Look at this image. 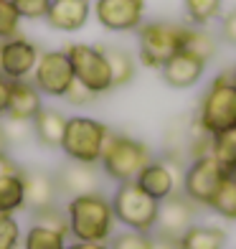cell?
I'll list each match as a JSON object with an SVG mask.
<instances>
[{
  "label": "cell",
  "mask_w": 236,
  "mask_h": 249,
  "mask_svg": "<svg viewBox=\"0 0 236 249\" xmlns=\"http://www.w3.org/2000/svg\"><path fill=\"white\" fill-rule=\"evenodd\" d=\"M223 10V0H183V13L188 26L196 28H206L213 20L221 18Z\"/></svg>",
  "instance_id": "obj_23"
},
{
  "label": "cell",
  "mask_w": 236,
  "mask_h": 249,
  "mask_svg": "<svg viewBox=\"0 0 236 249\" xmlns=\"http://www.w3.org/2000/svg\"><path fill=\"white\" fill-rule=\"evenodd\" d=\"M145 0H94L92 16L112 33H130L145 23Z\"/></svg>",
  "instance_id": "obj_11"
},
{
  "label": "cell",
  "mask_w": 236,
  "mask_h": 249,
  "mask_svg": "<svg viewBox=\"0 0 236 249\" xmlns=\"http://www.w3.org/2000/svg\"><path fill=\"white\" fill-rule=\"evenodd\" d=\"M8 138H5V130H3V122H0V153H8Z\"/></svg>",
  "instance_id": "obj_40"
},
{
  "label": "cell",
  "mask_w": 236,
  "mask_h": 249,
  "mask_svg": "<svg viewBox=\"0 0 236 249\" xmlns=\"http://www.w3.org/2000/svg\"><path fill=\"white\" fill-rule=\"evenodd\" d=\"M183 51L193 53V56H198V59H203V61L208 64L213 56H216L219 43H216V36H213L208 28H196V26H190Z\"/></svg>",
  "instance_id": "obj_26"
},
{
  "label": "cell",
  "mask_w": 236,
  "mask_h": 249,
  "mask_svg": "<svg viewBox=\"0 0 236 249\" xmlns=\"http://www.w3.org/2000/svg\"><path fill=\"white\" fill-rule=\"evenodd\" d=\"M152 160L150 148L142 140H135L125 132H109L99 168L115 183H127L140 176V171Z\"/></svg>",
  "instance_id": "obj_3"
},
{
  "label": "cell",
  "mask_w": 236,
  "mask_h": 249,
  "mask_svg": "<svg viewBox=\"0 0 236 249\" xmlns=\"http://www.w3.org/2000/svg\"><path fill=\"white\" fill-rule=\"evenodd\" d=\"M0 122H3V130H5L8 142H23V140H28L31 135H33L31 122H20V120H10V117L0 120Z\"/></svg>",
  "instance_id": "obj_33"
},
{
  "label": "cell",
  "mask_w": 236,
  "mask_h": 249,
  "mask_svg": "<svg viewBox=\"0 0 236 249\" xmlns=\"http://www.w3.org/2000/svg\"><path fill=\"white\" fill-rule=\"evenodd\" d=\"M66 122H69V117H66L61 109L43 107L38 115L31 120L33 138H36L43 148H61V140H64V132H66Z\"/></svg>",
  "instance_id": "obj_19"
},
{
  "label": "cell",
  "mask_w": 236,
  "mask_h": 249,
  "mask_svg": "<svg viewBox=\"0 0 236 249\" xmlns=\"http://www.w3.org/2000/svg\"><path fill=\"white\" fill-rule=\"evenodd\" d=\"M196 122L206 135H219L229 127H236V82L231 71L219 74L198 102Z\"/></svg>",
  "instance_id": "obj_2"
},
{
  "label": "cell",
  "mask_w": 236,
  "mask_h": 249,
  "mask_svg": "<svg viewBox=\"0 0 236 249\" xmlns=\"http://www.w3.org/2000/svg\"><path fill=\"white\" fill-rule=\"evenodd\" d=\"M109 132L112 130L104 122H99L94 117H84V115H74L66 122L61 150L69 160L86 163V165H99Z\"/></svg>",
  "instance_id": "obj_5"
},
{
  "label": "cell",
  "mask_w": 236,
  "mask_h": 249,
  "mask_svg": "<svg viewBox=\"0 0 236 249\" xmlns=\"http://www.w3.org/2000/svg\"><path fill=\"white\" fill-rule=\"evenodd\" d=\"M64 99L69 102V105H74V107H84V105H92V102L97 99V94L92 92V89H86L82 82H71V87L66 89V94H64Z\"/></svg>",
  "instance_id": "obj_34"
},
{
  "label": "cell",
  "mask_w": 236,
  "mask_h": 249,
  "mask_svg": "<svg viewBox=\"0 0 236 249\" xmlns=\"http://www.w3.org/2000/svg\"><path fill=\"white\" fill-rule=\"evenodd\" d=\"M203 71H206V61L193 56V53H188V51H178L173 59H168L160 66L163 82L173 89L196 87L201 82V76H203Z\"/></svg>",
  "instance_id": "obj_17"
},
{
  "label": "cell",
  "mask_w": 236,
  "mask_h": 249,
  "mask_svg": "<svg viewBox=\"0 0 236 249\" xmlns=\"http://www.w3.org/2000/svg\"><path fill=\"white\" fill-rule=\"evenodd\" d=\"M66 226L74 242H102L107 244L115 234V211L112 201L97 191V194L74 196L66 201Z\"/></svg>",
  "instance_id": "obj_1"
},
{
  "label": "cell",
  "mask_w": 236,
  "mask_h": 249,
  "mask_svg": "<svg viewBox=\"0 0 236 249\" xmlns=\"http://www.w3.org/2000/svg\"><path fill=\"white\" fill-rule=\"evenodd\" d=\"M109 201H112V211H115L117 224L127 226L132 231H145V234H150L155 229L160 201H155L150 194H145L135 180L117 183V191Z\"/></svg>",
  "instance_id": "obj_6"
},
{
  "label": "cell",
  "mask_w": 236,
  "mask_h": 249,
  "mask_svg": "<svg viewBox=\"0 0 236 249\" xmlns=\"http://www.w3.org/2000/svg\"><path fill=\"white\" fill-rule=\"evenodd\" d=\"M23 171V168H20ZM18 211H26V196H23V176H3L0 178V213L16 216Z\"/></svg>",
  "instance_id": "obj_21"
},
{
  "label": "cell",
  "mask_w": 236,
  "mask_h": 249,
  "mask_svg": "<svg viewBox=\"0 0 236 249\" xmlns=\"http://www.w3.org/2000/svg\"><path fill=\"white\" fill-rule=\"evenodd\" d=\"M33 224H41V226H49V229H56V231H64L69 236V226H66V211L59 209V203L51 209H43L38 213H33Z\"/></svg>",
  "instance_id": "obj_31"
},
{
  "label": "cell",
  "mask_w": 236,
  "mask_h": 249,
  "mask_svg": "<svg viewBox=\"0 0 236 249\" xmlns=\"http://www.w3.org/2000/svg\"><path fill=\"white\" fill-rule=\"evenodd\" d=\"M13 173H20V165L8 153H0V178H3V176H13Z\"/></svg>",
  "instance_id": "obj_37"
},
{
  "label": "cell",
  "mask_w": 236,
  "mask_h": 249,
  "mask_svg": "<svg viewBox=\"0 0 236 249\" xmlns=\"http://www.w3.org/2000/svg\"><path fill=\"white\" fill-rule=\"evenodd\" d=\"M150 249H178V242L175 239H168V236H163V234H155Z\"/></svg>",
  "instance_id": "obj_38"
},
{
  "label": "cell",
  "mask_w": 236,
  "mask_h": 249,
  "mask_svg": "<svg viewBox=\"0 0 236 249\" xmlns=\"http://www.w3.org/2000/svg\"><path fill=\"white\" fill-rule=\"evenodd\" d=\"M13 5L18 8L23 20H41V18H46L51 0H13Z\"/></svg>",
  "instance_id": "obj_32"
},
{
  "label": "cell",
  "mask_w": 236,
  "mask_h": 249,
  "mask_svg": "<svg viewBox=\"0 0 236 249\" xmlns=\"http://www.w3.org/2000/svg\"><path fill=\"white\" fill-rule=\"evenodd\" d=\"M231 76H234V82H236V66H234V69H231Z\"/></svg>",
  "instance_id": "obj_42"
},
{
  "label": "cell",
  "mask_w": 236,
  "mask_h": 249,
  "mask_svg": "<svg viewBox=\"0 0 236 249\" xmlns=\"http://www.w3.org/2000/svg\"><path fill=\"white\" fill-rule=\"evenodd\" d=\"M196 203L185 198L181 191L173 196H168L165 201H160L157 209V221H155V234H163L168 239H181V236L196 224Z\"/></svg>",
  "instance_id": "obj_12"
},
{
  "label": "cell",
  "mask_w": 236,
  "mask_h": 249,
  "mask_svg": "<svg viewBox=\"0 0 236 249\" xmlns=\"http://www.w3.org/2000/svg\"><path fill=\"white\" fill-rule=\"evenodd\" d=\"M53 178H56V186H59V194H64L66 198L102 191V176H99L97 165L66 160Z\"/></svg>",
  "instance_id": "obj_14"
},
{
  "label": "cell",
  "mask_w": 236,
  "mask_h": 249,
  "mask_svg": "<svg viewBox=\"0 0 236 249\" xmlns=\"http://www.w3.org/2000/svg\"><path fill=\"white\" fill-rule=\"evenodd\" d=\"M223 244H226V231L206 224H193L178 239V249H223Z\"/></svg>",
  "instance_id": "obj_20"
},
{
  "label": "cell",
  "mask_w": 236,
  "mask_h": 249,
  "mask_svg": "<svg viewBox=\"0 0 236 249\" xmlns=\"http://www.w3.org/2000/svg\"><path fill=\"white\" fill-rule=\"evenodd\" d=\"M0 61H3V41H0Z\"/></svg>",
  "instance_id": "obj_41"
},
{
  "label": "cell",
  "mask_w": 236,
  "mask_h": 249,
  "mask_svg": "<svg viewBox=\"0 0 236 249\" xmlns=\"http://www.w3.org/2000/svg\"><path fill=\"white\" fill-rule=\"evenodd\" d=\"M66 249H107V244H102V242H71V244H66Z\"/></svg>",
  "instance_id": "obj_39"
},
{
  "label": "cell",
  "mask_w": 236,
  "mask_h": 249,
  "mask_svg": "<svg viewBox=\"0 0 236 249\" xmlns=\"http://www.w3.org/2000/svg\"><path fill=\"white\" fill-rule=\"evenodd\" d=\"M231 173H234V176H236V168H234V171H231Z\"/></svg>",
  "instance_id": "obj_43"
},
{
  "label": "cell",
  "mask_w": 236,
  "mask_h": 249,
  "mask_svg": "<svg viewBox=\"0 0 236 249\" xmlns=\"http://www.w3.org/2000/svg\"><path fill=\"white\" fill-rule=\"evenodd\" d=\"M66 234L49 229V226L33 224L31 229L23 234V242H20V249H66Z\"/></svg>",
  "instance_id": "obj_24"
},
{
  "label": "cell",
  "mask_w": 236,
  "mask_h": 249,
  "mask_svg": "<svg viewBox=\"0 0 236 249\" xmlns=\"http://www.w3.org/2000/svg\"><path fill=\"white\" fill-rule=\"evenodd\" d=\"M20 13L13 0H0V41H8L20 33Z\"/></svg>",
  "instance_id": "obj_28"
},
{
  "label": "cell",
  "mask_w": 236,
  "mask_h": 249,
  "mask_svg": "<svg viewBox=\"0 0 236 249\" xmlns=\"http://www.w3.org/2000/svg\"><path fill=\"white\" fill-rule=\"evenodd\" d=\"M23 234H20V224L10 213H0V249H20Z\"/></svg>",
  "instance_id": "obj_30"
},
{
  "label": "cell",
  "mask_w": 236,
  "mask_h": 249,
  "mask_svg": "<svg viewBox=\"0 0 236 249\" xmlns=\"http://www.w3.org/2000/svg\"><path fill=\"white\" fill-rule=\"evenodd\" d=\"M107 64H109V74H112V89H119L132 82L135 76V59L119 46H102Z\"/></svg>",
  "instance_id": "obj_22"
},
{
  "label": "cell",
  "mask_w": 236,
  "mask_h": 249,
  "mask_svg": "<svg viewBox=\"0 0 236 249\" xmlns=\"http://www.w3.org/2000/svg\"><path fill=\"white\" fill-rule=\"evenodd\" d=\"M31 82L43 97H61L74 82V69L66 51H41L38 64L31 74Z\"/></svg>",
  "instance_id": "obj_10"
},
{
  "label": "cell",
  "mask_w": 236,
  "mask_h": 249,
  "mask_svg": "<svg viewBox=\"0 0 236 249\" xmlns=\"http://www.w3.org/2000/svg\"><path fill=\"white\" fill-rule=\"evenodd\" d=\"M23 196H26V211L38 213L43 209H51L59 203V186L49 171L41 168H23Z\"/></svg>",
  "instance_id": "obj_15"
},
{
  "label": "cell",
  "mask_w": 236,
  "mask_h": 249,
  "mask_svg": "<svg viewBox=\"0 0 236 249\" xmlns=\"http://www.w3.org/2000/svg\"><path fill=\"white\" fill-rule=\"evenodd\" d=\"M183 171H185L183 160H175L170 155L152 158V160L140 171V176L135 178V183H137L145 194H150L155 201H165L168 196H173L181 191Z\"/></svg>",
  "instance_id": "obj_9"
},
{
  "label": "cell",
  "mask_w": 236,
  "mask_h": 249,
  "mask_svg": "<svg viewBox=\"0 0 236 249\" xmlns=\"http://www.w3.org/2000/svg\"><path fill=\"white\" fill-rule=\"evenodd\" d=\"M208 209L213 213H219L221 219H229V221H236V176L229 173L223 178V183L219 186L216 196L211 198Z\"/></svg>",
  "instance_id": "obj_25"
},
{
  "label": "cell",
  "mask_w": 236,
  "mask_h": 249,
  "mask_svg": "<svg viewBox=\"0 0 236 249\" xmlns=\"http://www.w3.org/2000/svg\"><path fill=\"white\" fill-rule=\"evenodd\" d=\"M211 155L216 158V160L234 171L236 168V127H229L219 135H213L211 138Z\"/></svg>",
  "instance_id": "obj_27"
},
{
  "label": "cell",
  "mask_w": 236,
  "mask_h": 249,
  "mask_svg": "<svg viewBox=\"0 0 236 249\" xmlns=\"http://www.w3.org/2000/svg\"><path fill=\"white\" fill-rule=\"evenodd\" d=\"M188 31L190 26L178 23V20H148V23H142L137 28V46L142 64L150 69H160L168 59L183 51Z\"/></svg>",
  "instance_id": "obj_4"
},
{
  "label": "cell",
  "mask_w": 236,
  "mask_h": 249,
  "mask_svg": "<svg viewBox=\"0 0 236 249\" xmlns=\"http://www.w3.org/2000/svg\"><path fill=\"white\" fill-rule=\"evenodd\" d=\"M10 87H13V82H10L8 76H3V74H0V117H5L8 99H10Z\"/></svg>",
  "instance_id": "obj_36"
},
{
  "label": "cell",
  "mask_w": 236,
  "mask_h": 249,
  "mask_svg": "<svg viewBox=\"0 0 236 249\" xmlns=\"http://www.w3.org/2000/svg\"><path fill=\"white\" fill-rule=\"evenodd\" d=\"M89 18H92V0H51L43 20L53 31L76 33L86 26Z\"/></svg>",
  "instance_id": "obj_16"
},
{
  "label": "cell",
  "mask_w": 236,
  "mask_h": 249,
  "mask_svg": "<svg viewBox=\"0 0 236 249\" xmlns=\"http://www.w3.org/2000/svg\"><path fill=\"white\" fill-rule=\"evenodd\" d=\"M152 244V234L145 231H122V234H112V239L107 242V249H150Z\"/></svg>",
  "instance_id": "obj_29"
},
{
  "label": "cell",
  "mask_w": 236,
  "mask_h": 249,
  "mask_svg": "<svg viewBox=\"0 0 236 249\" xmlns=\"http://www.w3.org/2000/svg\"><path fill=\"white\" fill-rule=\"evenodd\" d=\"M41 49L26 38L23 33L3 41V61H0V74L8 76L10 82H20V79H31L33 69L38 64Z\"/></svg>",
  "instance_id": "obj_13"
},
{
  "label": "cell",
  "mask_w": 236,
  "mask_h": 249,
  "mask_svg": "<svg viewBox=\"0 0 236 249\" xmlns=\"http://www.w3.org/2000/svg\"><path fill=\"white\" fill-rule=\"evenodd\" d=\"M64 51L71 61L76 82H82L86 89H92L97 97L109 92L112 89V74H109V64H107V56H104L102 46H92V43H69Z\"/></svg>",
  "instance_id": "obj_7"
},
{
  "label": "cell",
  "mask_w": 236,
  "mask_h": 249,
  "mask_svg": "<svg viewBox=\"0 0 236 249\" xmlns=\"http://www.w3.org/2000/svg\"><path fill=\"white\" fill-rule=\"evenodd\" d=\"M219 36L231 43V46H236V8L231 10V13H226L221 18V26H219Z\"/></svg>",
  "instance_id": "obj_35"
},
{
  "label": "cell",
  "mask_w": 236,
  "mask_h": 249,
  "mask_svg": "<svg viewBox=\"0 0 236 249\" xmlns=\"http://www.w3.org/2000/svg\"><path fill=\"white\" fill-rule=\"evenodd\" d=\"M41 109H43V94L36 89V84H33L31 79L13 82V87H10V99H8L5 117L20 120V122H31Z\"/></svg>",
  "instance_id": "obj_18"
},
{
  "label": "cell",
  "mask_w": 236,
  "mask_h": 249,
  "mask_svg": "<svg viewBox=\"0 0 236 249\" xmlns=\"http://www.w3.org/2000/svg\"><path fill=\"white\" fill-rule=\"evenodd\" d=\"M231 171L229 168H223L213 155H201V158H193L185 171H183V183H181V194L185 198H190L196 203V206H206L211 198L216 196L219 186L223 183V178H226Z\"/></svg>",
  "instance_id": "obj_8"
}]
</instances>
